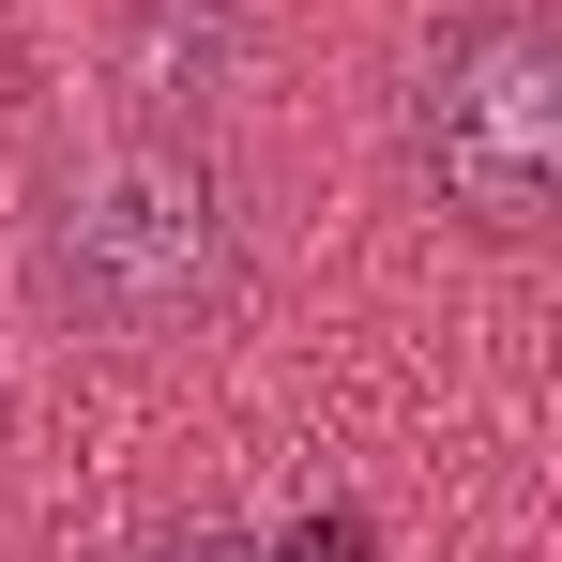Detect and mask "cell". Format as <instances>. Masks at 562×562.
Wrapping results in <instances>:
<instances>
[{"instance_id": "1", "label": "cell", "mask_w": 562, "mask_h": 562, "mask_svg": "<svg viewBox=\"0 0 562 562\" xmlns=\"http://www.w3.org/2000/svg\"><path fill=\"white\" fill-rule=\"evenodd\" d=\"M228 274H244V213H228V168L198 122H106L31 198V289H46V319H77L106 350L198 335Z\"/></svg>"}, {"instance_id": "2", "label": "cell", "mask_w": 562, "mask_h": 562, "mask_svg": "<svg viewBox=\"0 0 562 562\" xmlns=\"http://www.w3.org/2000/svg\"><path fill=\"white\" fill-rule=\"evenodd\" d=\"M411 168L486 244H532L562 213V31L532 0L457 15L426 46V77H411Z\"/></svg>"}, {"instance_id": "3", "label": "cell", "mask_w": 562, "mask_h": 562, "mask_svg": "<svg viewBox=\"0 0 562 562\" xmlns=\"http://www.w3.org/2000/svg\"><path fill=\"white\" fill-rule=\"evenodd\" d=\"M228 46H244V0H137V15H122V46H106L122 122H213Z\"/></svg>"}, {"instance_id": "4", "label": "cell", "mask_w": 562, "mask_h": 562, "mask_svg": "<svg viewBox=\"0 0 562 562\" xmlns=\"http://www.w3.org/2000/svg\"><path fill=\"white\" fill-rule=\"evenodd\" d=\"M137 562H274V548H259L244 517H168V532H153Z\"/></svg>"}]
</instances>
